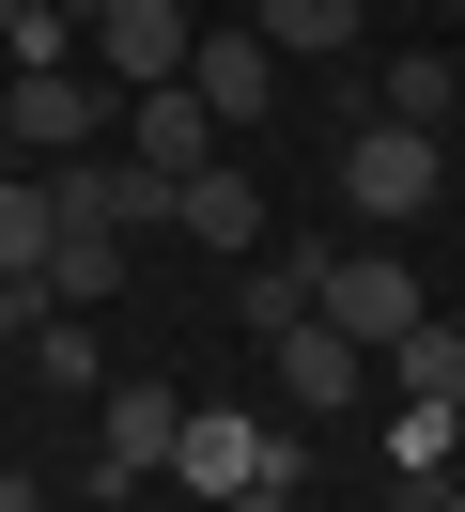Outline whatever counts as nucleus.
Wrapping results in <instances>:
<instances>
[{"instance_id":"nucleus-6","label":"nucleus","mask_w":465,"mask_h":512,"mask_svg":"<svg viewBox=\"0 0 465 512\" xmlns=\"http://www.w3.org/2000/svg\"><path fill=\"white\" fill-rule=\"evenodd\" d=\"M124 156L186 187V171H217V109L186 94V78H155V94H124Z\"/></svg>"},{"instance_id":"nucleus-17","label":"nucleus","mask_w":465,"mask_h":512,"mask_svg":"<svg viewBox=\"0 0 465 512\" xmlns=\"http://www.w3.org/2000/svg\"><path fill=\"white\" fill-rule=\"evenodd\" d=\"M0 264H31V280H47V187H0Z\"/></svg>"},{"instance_id":"nucleus-15","label":"nucleus","mask_w":465,"mask_h":512,"mask_svg":"<svg viewBox=\"0 0 465 512\" xmlns=\"http://www.w3.org/2000/svg\"><path fill=\"white\" fill-rule=\"evenodd\" d=\"M47 295H62V311H109V295H124V249H47Z\"/></svg>"},{"instance_id":"nucleus-9","label":"nucleus","mask_w":465,"mask_h":512,"mask_svg":"<svg viewBox=\"0 0 465 512\" xmlns=\"http://www.w3.org/2000/svg\"><path fill=\"white\" fill-rule=\"evenodd\" d=\"M171 481H186V497H233V481H264V419H233V404H186Z\"/></svg>"},{"instance_id":"nucleus-21","label":"nucleus","mask_w":465,"mask_h":512,"mask_svg":"<svg viewBox=\"0 0 465 512\" xmlns=\"http://www.w3.org/2000/svg\"><path fill=\"white\" fill-rule=\"evenodd\" d=\"M372 512H434V481H403V497H372Z\"/></svg>"},{"instance_id":"nucleus-13","label":"nucleus","mask_w":465,"mask_h":512,"mask_svg":"<svg viewBox=\"0 0 465 512\" xmlns=\"http://www.w3.org/2000/svg\"><path fill=\"white\" fill-rule=\"evenodd\" d=\"M388 373H403V404H465V326H450V311H419V326L388 342Z\"/></svg>"},{"instance_id":"nucleus-1","label":"nucleus","mask_w":465,"mask_h":512,"mask_svg":"<svg viewBox=\"0 0 465 512\" xmlns=\"http://www.w3.org/2000/svg\"><path fill=\"white\" fill-rule=\"evenodd\" d=\"M434 187H450V156H434V125H388V109H372V125L341 140V202H357L372 233L434 218Z\"/></svg>"},{"instance_id":"nucleus-2","label":"nucleus","mask_w":465,"mask_h":512,"mask_svg":"<svg viewBox=\"0 0 465 512\" xmlns=\"http://www.w3.org/2000/svg\"><path fill=\"white\" fill-rule=\"evenodd\" d=\"M419 311H434V295H419V264H403V249H326V326H341V342L388 357Z\"/></svg>"},{"instance_id":"nucleus-12","label":"nucleus","mask_w":465,"mask_h":512,"mask_svg":"<svg viewBox=\"0 0 465 512\" xmlns=\"http://www.w3.org/2000/svg\"><path fill=\"white\" fill-rule=\"evenodd\" d=\"M248 32H264L279 63H341V47H357V0H248Z\"/></svg>"},{"instance_id":"nucleus-16","label":"nucleus","mask_w":465,"mask_h":512,"mask_svg":"<svg viewBox=\"0 0 465 512\" xmlns=\"http://www.w3.org/2000/svg\"><path fill=\"white\" fill-rule=\"evenodd\" d=\"M450 419H465V404H403V419H388V450H403V481H434V466H450Z\"/></svg>"},{"instance_id":"nucleus-10","label":"nucleus","mask_w":465,"mask_h":512,"mask_svg":"<svg viewBox=\"0 0 465 512\" xmlns=\"http://www.w3.org/2000/svg\"><path fill=\"white\" fill-rule=\"evenodd\" d=\"M171 233H186V249H264V187H248V171H186Z\"/></svg>"},{"instance_id":"nucleus-5","label":"nucleus","mask_w":465,"mask_h":512,"mask_svg":"<svg viewBox=\"0 0 465 512\" xmlns=\"http://www.w3.org/2000/svg\"><path fill=\"white\" fill-rule=\"evenodd\" d=\"M93 125H124V109H93L78 63H47V78H16V94H0V140H16V156H93Z\"/></svg>"},{"instance_id":"nucleus-3","label":"nucleus","mask_w":465,"mask_h":512,"mask_svg":"<svg viewBox=\"0 0 465 512\" xmlns=\"http://www.w3.org/2000/svg\"><path fill=\"white\" fill-rule=\"evenodd\" d=\"M186 47H202V16H186V0H93V63H109L124 94L186 78Z\"/></svg>"},{"instance_id":"nucleus-14","label":"nucleus","mask_w":465,"mask_h":512,"mask_svg":"<svg viewBox=\"0 0 465 512\" xmlns=\"http://www.w3.org/2000/svg\"><path fill=\"white\" fill-rule=\"evenodd\" d=\"M450 94H465V63H450V47H403L372 109H388V125H450Z\"/></svg>"},{"instance_id":"nucleus-7","label":"nucleus","mask_w":465,"mask_h":512,"mask_svg":"<svg viewBox=\"0 0 465 512\" xmlns=\"http://www.w3.org/2000/svg\"><path fill=\"white\" fill-rule=\"evenodd\" d=\"M264 357H279V419H341V388L372 373V342H341L326 311H310V326H279Z\"/></svg>"},{"instance_id":"nucleus-19","label":"nucleus","mask_w":465,"mask_h":512,"mask_svg":"<svg viewBox=\"0 0 465 512\" xmlns=\"http://www.w3.org/2000/svg\"><path fill=\"white\" fill-rule=\"evenodd\" d=\"M217 512H295V481H233V497H217Z\"/></svg>"},{"instance_id":"nucleus-18","label":"nucleus","mask_w":465,"mask_h":512,"mask_svg":"<svg viewBox=\"0 0 465 512\" xmlns=\"http://www.w3.org/2000/svg\"><path fill=\"white\" fill-rule=\"evenodd\" d=\"M31 357H47L62 388H93V311H47V326H31Z\"/></svg>"},{"instance_id":"nucleus-4","label":"nucleus","mask_w":465,"mask_h":512,"mask_svg":"<svg viewBox=\"0 0 465 512\" xmlns=\"http://www.w3.org/2000/svg\"><path fill=\"white\" fill-rule=\"evenodd\" d=\"M186 94H202L217 125H264V109H279V47L248 32V16H217V32L186 47Z\"/></svg>"},{"instance_id":"nucleus-22","label":"nucleus","mask_w":465,"mask_h":512,"mask_svg":"<svg viewBox=\"0 0 465 512\" xmlns=\"http://www.w3.org/2000/svg\"><path fill=\"white\" fill-rule=\"evenodd\" d=\"M434 512H465V481H450V466H434Z\"/></svg>"},{"instance_id":"nucleus-11","label":"nucleus","mask_w":465,"mask_h":512,"mask_svg":"<svg viewBox=\"0 0 465 512\" xmlns=\"http://www.w3.org/2000/svg\"><path fill=\"white\" fill-rule=\"evenodd\" d=\"M233 311H248V342H279V326H310V311H326V249H264V264L233 280Z\"/></svg>"},{"instance_id":"nucleus-8","label":"nucleus","mask_w":465,"mask_h":512,"mask_svg":"<svg viewBox=\"0 0 465 512\" xmlns=\"http://www.w3.org/2000/svg\"><path fill=\"white\" fill-rule=\"evenodd\" d=\"M171 435H186V404L155 373H109V466H93V497H124V481H155L171 466Z\"/></svg>"},{"instance_id":"nucleus-23","label":"nucleus","mask_w":465,"mask_h":512,"mask_svg":"<svg viewBox=\"0 0 465 512\" xmlns=\"http://www.w3.org/2000/svg\"><path fill=\"white\" fill-rule=\"evenodd\" d=\"M0 32H16V0H0Z\"/></svg>"},{"instance_id":"nucleus-20","label":"nucleus","mask_w":465,"mask_h":512,"mask_svg":"<svg viewBox=\"0 0 465 512\" xmlns=\"http://www.w3.org/2000/svg\"><path fill=\"white\" fill-rule=\"evenodd\" d=\"M0 512H47V481H31V466H0Z\"/></svg>"}]
</instances>
